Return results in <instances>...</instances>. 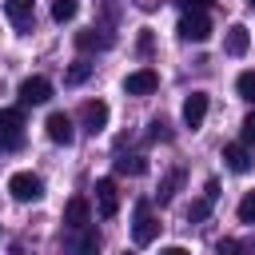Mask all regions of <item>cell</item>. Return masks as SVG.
Returning <instances> with one entry per match:
<instances>
[{
  "label": "cell",
  "mask_w": 255,
  "mask_h": 255,
  "mask_svg": "<svg viewBox=\"0 0 255 255\" xmlns=\"http://www.w3.org/2000/svg\"><path fill=\"white\" fill-rule=\"evenodd\" d=\"M52 100V80L44 76H28L20 84V104H48Z\"/></svg>",
  "instance_id": "7"
},
{
  "label": "cell",
  "mask_w": 255,
  "mask_h": 255,
  "mask_svg": "<svg viewBox=\"0 0 255 255\" xmlns=\"http://www.w3.org/2000/svg\"><path fill=\"white\" fill-rule=\"evenodd\" d=\"M223 163L231 167V171H251V155H247V143H227L223 147Z\"/></svg>",
  "instance_id": "15"
},
{
  "label": "cell",
  "mask_w": 255,
  "mask_h": 255,
  "mask_svg": "<svg viewBox=\"0 0 255 255\" xmlns=\"http://www.w3.org/2000/svg\"><path fill=\"white\" fill-rule=\"evenodd\" d=\"M151 139H171V131H167V120H151V131H147Z\"/></svg>",
  "instance_id": "24"
},
{
  "label": "cell",
  "mask_w": 255,
  "mask_h": 255,
  "mask_svg": "<svg viewBox=\"0 0 255 255\" xmlns=\"http://www.w3.org/2000/svg\"><path fill=\"white\" fill-rule=\"evenodd\" d=\"M96 211L104 219H112L120 211V191H116V179H96Z\"/></svg>",
  "instance_id": "6"
},
{
  "label": "cell",
  "mask_w": 255,
  "mask_h": 255,
  "mask_svg": "<svg viewBox=\"0 0 255 255\" xmlns=\"http://www.w3.org/2000/svg\"><path fill=\"white\" fill-rule=\"evenodd\" d=\"M203 120H207V92H191L183 100V124L195 131V128H203Z\"/></svg>",
  "instance_id": "9"
},
{
  "label": "cell",
  "mask_w": 255,
  "mask_h": 255,
  "mask_svg": "<svg viewBox=\"0 0 255 255\" xmlns=\"http://www.w3.org/2000/svg\"><path fill=\"white\" fill-rule=\"evenodd\" d=\"M4 16H8L16 28H32V20H36V0H4Z\"/></svg>",
  "instance_id": "13"
},
{
  "label": "cell",
  "mask_w": 255,
  "mask_h": 255,
  "mask_svg": "<svg viewBox=\"0 0 255 255\" xmlns=\"http://www.w3.org/2000/svg\"><path fill=\"white\" fill-rule=\"evenodd\" d=\"M116 171H124V175H143V171H147V159H143V155H124V159H116Z\"/></svg>",
  "instance_id": "18"
},
{
  "label": "cell",
  "mask_w": 255,
  "mask_h": 255,
  "mask_svg": "<svg viewBox=\"0 0 255 255\" xmlns=\"http://www.w3.org/2000/svg\"><path fill=\"white\" fill-rule=\"evenodd\" d=\"M76 247H80V251H96V247H100V235H96V231H88V227H84V235H80V239H76Z\"/></svg>",
  "instance_id": "23"
},
{
  "label": "cell",
  "mask_w": 255,
  "mask_h": 255,
  "mask_svg": "<svg viewBox=\"0 0 255 255\" xmlns=\"http://www.w3.org/2000/svg\"><path fill=\"white\" fill-rule=\"evenodd\" d=\"M76 12H80V4H76V0H52V20H56V24L76 20Z\"/></svg>",
  "instance_id": "17"
},
{
  "label": "cell",
  "mask_w": 255,
  "mask_h": 255,
  "mask_svg": "<svg viewBox=\"0 0 255 255\" xmlns=\"http://www.w3.org/2000/svg\"><path fill=\"white\" fill-rule=\"evenodd\" d=\"M239 223H255V191H247L243 199H239Z\"/></svg>",
  "instance_id": "21"
},
{
  "label": "cell",
  "mask_w": 255,
  "mask_h": 255,
  "mask_svg": "<svg viewBox=\"0 0 255 255\" xmlns=\"http://www.w3.org/2000/svg\"><path fill=\"white\" fill-rule=\"evenodd\" d=\"M179 179H183V171H171V175H167V179L159 183V203H171V195H175Z\"/></svg>",
  "instance_id": "19"
},
{
  "label": "cell",
  "mask_w": 255,
  "mask_h": 255,
  "mask_svg": "<svg viewBox=\"0 0 255 255\" xmlns=\"http://www.w3.org/2000/svg\"><path fill=\"white\" fill-rule=\"evenodd\" d=\"M215 251H219V255H223V251H239V243H235V239H219V247H215Z\"/></svg>",
  "instance_id": "27"
},
{
  "label": "cell",
  "mask_w": 255,
  "mask_h": 255,
  "mask_svg": "<svg viewBox=\"0 0 255 255\" xmlns=\"http://www.w3.org/2000/svg\"><path fill=\"white\" fill-rule=\"evenodd\" d=\"M179 36L191 40V44H203V40L211 36L207 12H203V8H183V16H179Z\"/></svg>",
  "instance_id": "3"
},
{
  "label": "cell",
  "mask_w": 255,
  "mask_h": 255,
  "mask_svg": "<svg viewBox=\"0 0 255 255\" xmlns=\"http://www.w3.org/2000/svg\"><path fill=\"white\" fill-rule=\"evenodd\" d=\"M251 4H255V0H251Z\"/></svg>",
  "instance_id": "29"
},
{
  "label": "cell",
  "mask_w": 255,
  "mask_h": 255,
  "mask_svg": "<svg viewBox=\"0 0 255 255\" xmlns=\"http://www.w3.org/2000/svg\"><path fill=\"white\" fill-rule=\"evenodd\" d=\"M223 48H227V56H247V48H251V36H247V28H243V24H231V28H227V40H223Z\"/></svg>",
  "instance_id": "14"
},
{
  "label": "cell",
  "mask_w": 255,
  "mask_h": 255,
  "mask_svg": "<svg viewBox=\"0 0 255 255\" xmlns=\"http://www.w3.org/2000/svg\"><path fill=\"white\" fill-rule=\"evenodd\" d=\"M112 32H104V28H88V32H76V48L80 52H108L112 48Z\"/></svg>",
  "instance_id": "12"
},
{
  "label": "cell",
  "mask_w": 255,
  "mask_h": 255,
  "mask_svg": "<svg viewBox=\"0 0 255 255\" xmlns=\"http://www.w3.org/2000/svg\"><path fill=\"white\" fill-rule=\"evenodd\" d=\"M235 92H239L243 100H251V104H255V72H243V76L235 80Z\"/></svg>",
  "instance_id": "20"
},
{
  "label": "cell",
  "mask_w": 255,
  "mask_h": 255,
  "mask_svg": "<svg viewBox=\"0 0 255 255\" xmlns=\"http://www.w3.org/2000/svg\"><path fill=\"white\" fill-rule=\"evenodd\" d=\"M203 195H207V199L215 203V199H219V183H215V179H207V187H203Z\"/></svg>",
  "instance_id": "26"
},
{
  "label": "cell",
  "mask_w": 255,
  "mask_h": 255,
  "mask_svg": "<svg viewBox=\"0 0 255 255\" xmlns=\"http://www.w3.org/2000/svg\"><path fill=\"white\" fill-rule=\"evenodd\" d=\"M44 128H48V139H52V143H64V147H68V143L76 139V128H72V116H64V112H52Z\"/></svg>",
  "instance_id": "10"
},
{
  "label": "cell",
  "mask_w": 255,
  "mask_h": 255,
  "mask_svg": "<svg viewBox=\"0 0 255 255\" xmlns=\"http://www.w3.org/2000/svg\"><path fill=\"white\" fill-rule=\"evenodd\" d=\"M243 143H247V147H255V112L243 120Z\"/></svg>",
  "instance_id": "25"
},
{
  "label": "cell",
  "mask_w": 255,
  "mask_h": 255,
  "mask_svg": "<svg viewBox=\"0 0 255 255\" xmlns=\"http://www.w3.org/2000/svg\"><path fill=\"white\" fill-rule=\"evenodd\" d=\"M64 223H68L72 231H84V227L92 223V207H88L84 195H72V199H68V207H64Z\"/></svg>",
  "instance_id": "11"
},
{
  "label": "cell",
  "mask_w": 255,
  "mask_h": 255,
  "mask_svg": "<svg viewBox=\"0 0 255 255\" xmlns=\"http://www.w3.org/2000/svg\"><path fill=\"white\" fill-rule=\"evenodd\" d=\"M24 143V108H0V147L16 151Z\"/></svg>",
  "instance_id": "2"
},
{
  "label": "cell",
  "mask_w": 255,
  "mask_h": 255,
  "mask_svg": "<svg viewBox=\"0 0 255 255\" xmlns=\"http://www.w3.org/2000/svg\"><path fill=\"white\" fill-rule=\"evenodd\" d=\"M207 211H211V199L203 195V199H195V203L187 207V219H191V223H199V219H207Z\"/></svg>",
  "instance_id": "22"
},
{
  "label": "cell",
  "mask_w": 255,
  "mask_h": 255,
  "mask_svg": "<svg viewBox=\"0 0 255 255\" xmlns=\"http://www.w3.org/2000/svg\"><path fill=\"white\" fill-rule=\"evenodd\" d=\"M179 4H183V8H207L211 0H179Z\"/></svg>",
  "instance_id": "28"
},
{
  "label": "cell",
  "mask_w": 255,
  "mask_h": 255,
  "mask_svg": "<svg viewBox=\"0 0 255 255\" xmlns=\"http://www.w3.org/2000/svg\"><path fill=\"white\" fill-rule=\"evenodd\" d=\"M92 72H96V64H92V60H76V64H68V72H64V84H68V88H80V84H84Z\"/></svg>",
  "instance_id": "16"
},
{
  "label": "cell",
  "mask_w": 255,
  "mask_h": 255,
  "mask_svg": "<svg viewBox=\"0 0 255 255\" xmlns=\"http://www.w3.org/2000/svg\"><path fill=\"white\" fill-rule=\"evenodd\" d=\"M80 124H84V131H104L108 128V104L104 100H88L84 108H80Z\"/></svg>",
  "instance_id": "8"
},
{
  "label": "cell",
  "mask_w": 255,
  "mask_h": 255,
  "mask_svg": "<svg viewBox=\"0 0 255 255\" xmlns=\"http://www.w3.org/2000/svg\"><path fill=\"white\" fill-rule=\"evenodd\" d=\"M155 235H159V223L151 215V203L139 199L135 203V219H131V243L135 247H147V243H155Z\"/></svg>",
  "instance_id": "1"
},
{
  "label": "cell",
  "mask_w": 255,
  "mask_h": 255,
  "mask_svg": "<svg viewBox=\"0 0 255 255\" xmlns=\"http://www.w3.org/2000/svg\"><path fill=\"white\" fill-rule=\"evenodd\" d=\"M8 191H12L16 203H36V199H44V179L32 175V171H16L8 179Z\"/></svg>",
  "instance_id": "4"
},
{
  "label": "cell",
  "mask_w": 255,
  "mask_h": 255,
  "mask_svg": "<svg viewBox=\"0 0 255 255\" xmlns=\"http://www.w3.org/2000/svg\"><path fill=\"white\" fill-rule=\"evenodd\" d=\"M159 88V76L151 72V68H135V72H128V80H124V92L128 96H151Z\"/></svg>",
  "instance_id": "5"
}]
</instances>
